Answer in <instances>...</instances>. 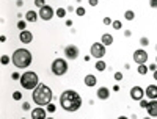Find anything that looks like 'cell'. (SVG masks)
Listing matches in <instances>:
<instances>
[{
  "label": "cell",
  "instance_id": "1",
  "mask_svg": "<svg viewBox=\"0 0 157 119\" xmlns=\"http://www.w3.org/2000/svg\"><path fill=\"white\" fill-rule=\"evenodd\" d=\"M60 105H61L63 110L69 111V113H74L82 107V97L79 96V92L68 89V91L61 92L60 96Z\"/></svg>",
  "mask_w": 157,
  "mask_h": 119
},
{
  "label": "cell",
  "instance_id": "2",
  "mask_svg": "<svg viewBox=\"0 0 157 119\" xmlns=\"http://www.w3.org/2000/svg\"><path fill=\"white\" fill-rule=\"evenodd\" d=\"M33 102H35L38 107H47L52 102V91L47 85H41L33 89Z\"/></svg>",
  "mask_w": 157,
  "mask_h": 119
},
{
  "label": "cell",
  "instance_id": "3",
  "mask_svg": "<svg viewBox=\"0 0 157 119\" xmlns=\"http://www.w3.org/2000/svg\"><path fill=\"white\" fill-rule=\"evenodd\" d=\"M11 61H13V64H14L18 69H25V68H28V66L32 64L33 57H32V53H30L27 49H18V50L13 53Z\"/></svg>",
  "mask_w": 157,
  "mask_h": 119
},
{
  "label": "cell",
  "instance_id": "4",
  "mask_svg": "<svg viewBox=\"0 0 157 119\" xmlns=\"http://www.w3.org/2000/svg\"><path fill=\"white\" fill-rule=\"evenodd\" d=\"M21 85L24 89H28V91H32V89H35L36 86L39 85V80H38V75H36V72H24V74L21 75Z\"/></svg>",
  "mask_w": 157,
  "mask_h": 119
},
{
  "label": "cell",
  "instance_id": "5",
  "mask_svg": "<svg viewBox=\"0 0 157 119\" xmlns=\"http://www.w3.org/2000/svg\"><path fill=\"white\" fill-rule=\"evenodd\" d=\"M51 69H52L53 75H58V77L60 75H65L66 72H68V63H66V60H63V58H57V60H53Z\"/></svg>",
  "mask_w": 157,
  "mask_h": 119
},
{
  "label": "cell",
  "instance_id": "6",
  "mask_svg": "<svg viewBox=\"0 0 157 119\" xmlns=\"http://www.w3.org/2000/svg\"><path fill=\"white\" fill-rule=\"evenodd\" d=\"M105 52H107V49L102 42H94V44L91 45V49H90V55H91L93 58H98V60L104 58Z\"/></svg>",
  "mask_w": 157,
  "mask_h": 119
},
{
  "label": "cell",
  "instance_id": "7",
  "mask_svg": "<svg viewBox=\"0 0 157 119\" xmlns=\"http://www.w3.org/2000/svg\"><path fill=\"white\" fill-rule=\"evenodd\" d=\"M133 61L137 63V64H145L146 61H148V52L145 50V49H138V50L133 52Z\"/></svg>",
  "mask_w": 157,
  "mask_h": 119
},
{
  "label": "cell",
  "instance_id": "8",
  "mask_svg": "<svg viewBox=\"0 0 157 119\" xmlns=\"http://www.w3.org/2000/svg\"><path fill=\"white\" fill-rule=\"evenodd\" d=\"M38 14H39V17H41L42 21H51V19L53 17V14H55V11H53L52 6L46 5V6H42V8H39Z\"/></svg>",
  "mask_w": 157,
  "mask_h": 119
},
{
  "label": "cell",
  "instance_id": "9",
  "mask_svg": "<svg viewBox=\"0 0 157 119\" xmlns=\"http://www.w3.org/2000/svg\"><path fill=\"white\" fill-rule=\"evenodd\" d=\"M65 57L66 60H75L79 57V47L74 44H69L65 47Z\"/></svg>",
  "mask_w": 157,
  "mask_h": 119
},
{
  "label": "cell",
  "instance_id": "10",
  "mask_svg": "<svg viewBox=\"0 0 157 119\" xmlns=\"http://www.w3.org/2000/svg\"><path fill=\"white\" fill-rule=\"evenodd\" d=\"M131 97H132V100H142L143 97H145V91H143V88L142 86H133L131 89Z\"/></svg>",
  "mask_w": 157,
  "mask_h": 119
},
{
  "label": "cell",
  "instance_id": "11",
  "mask_svg": "<svg viewBox=\"0 0 157 119\" xmlns=\"http://www.w3.org/2000/svg\"><path fill=\"white\" fill-rule=\"evenodd\" d=\"M46 113H47V111H46L42 107L33 108V110H32V119H47Z\"/></svg>",
  "mask_w": 157,
  "mask_h": 119
},
{
  "label": "cell",
  "instance_id": "12",
  "mask_svg": "<svg viewBox=\"0 0 157 119\" xmlns=\"http://www.w3.org/2000/svg\"><path fill=\"white\" fill-rule=\"evenodd\" d=\"M145 94H146V97H148V99L156 100V99H157V85H149V86H146Z\"/></svg>",
  "mask_w": 157,
  "mask_h": 119
},
{
  "label": "cell",
  "instance_id": "13",
  "mask_svg": "<svg viewBox=\"0 0 157 119\" xmlns=\"http://www.w3.org/2000/svg\"><path fill=\"white\" fill-rule=\"evenodd\" d=\"M146 111H148V116L151 118H157V99L156 100H151L146 107Z\"/></svg>",
  "mask_w": 157,
  "mask_h": 119
},
{
  "label": "cell",
  "instance_id": "14",
  "mask_svg": "<svg viewBox=\"0 0 157 119\" xmlns=\"http://www.w3.org/2000/svg\"><path fill=\"white\" fill-rule=\"evenodd\" d=\"M19 39H21V42H24V44H28V42L33 41V35L28 30H24V31H21V35H19Z\"/></svg>",
  "mask_w": 157,
  "mask_h": 119
},
{
  "label": "cell",
  "instance_id": "15",
  "mask_svg": "<svg viewBox=\"0 0 157 119\" xmlns=\"http://www.w3.org/2000/svg\"><path fill=\"white\" fill-rule=\"evenodd\" d=\"M98 97L101 99V100H107V99L110 97V91L107 86H101L98 89Z\"/></svg>",
  "mask_w": 157,
  "mask_h": 119
},
{
  "label": "cell",
  "instance_id": "16",
  "mask_svg": "<svg viewBox=\"0 0 157 119\" xmlns=\"http://www.w3.org/2000/svg\"><path fill=\"white\" fill-rule=\"evenodd\" d=\"M101 42L105 45V47H108V45H112V44H113V36L110 35V33H104V35H102Z\"/></svg>",
  "mask_w": 157,
  "mask_h": 119
},
{
  "label": "cell",
  "instance_id": "17",
  "mask_svg": "<svg viewBox=\"0 0 157 119\" xmlns=\"http://www.w3.org/2000/svg\"><path fill=\"white\" fill-rule=\"evenodd\" d=\"M96 83H98V78H96L93 74L85 75V85H86V86H90V88H91V86H94Z\"/></svg>",
  "mask_w": 157,
  "mask_h": 119
},
{
  "label": "cell",
  "instance_id": "18",
  "mask_svg": "<svg viewBox=\"0 0 157 119\" xmlns=\"http://www.w3.org/2000/svg\"><path fill=\"white\" fill-rule=\"evenodd\" d=\"M39 17V14H36L33 9H30V11L25 13V21L27 22H36V19Z\"/></svg>",
  "mask_w": 157,
  "mask_h": 119
},
{
  "label": "cell",
  "instance_id": "19",
  "mask_svg": "<svg viewBox=\"0 0 157 119\" xmlns=\"http://www.w3.org/2000/svg\"><path fill=\"white\" fill-rule=\"evenodd\" d=\"M105 69H107V64H105V61H102V60H99V61L96 63V71L102 72V71H105Z\"/></svg>",
  "mask_w": 157,
  "mask_h": 119
},
{
  "label": "cell",
  "instance_id": "20",
  "mask_svg": "<svg viewBox=\"0 0 157 119\" xmlns=\"http://www.w3.org/2000/svg\"><path fill=\"white\" fill-rule=\"evenodd\" d=\"M124 19L126 21H133V19H135V13H133L132 9H127V11L124 13Z\"/></svg>",
  "mask_w": 157,
  "mask_h": 119
},
{
  "label": "cell",
  "instance_id": "21",
  "mask_svg": "<svg viewBox=\"0 0 157 119\" xmlns=\"http://www.w3.org/2000/svg\"><path fill=\"white\" fill-rule=\"evenodd\" d=\"M148 71H149V68L146 64H138V74L140 75H146V74H148Z\"/></svg>",
  "mask_w": 157,
  "mask_h": 119
},
{
  "label": "cell",
  "instance_id": "22",
  "mask_svg": "<svg viewBox=\"0 0 157 119\" xmlns=\"http://www.w3.org/2000/svg\"><path fill=\"white\" fill-rule=\"evenodd\" d=\"M66 13H68V9H66V8H58V9H57V17H60V19L66 17Z\"/></svg>",
  "mask_w": 157,
  "mask_h": 119
},
{
  "label": "cell",
  "instance_id": "23",
  "mask_svg": "<svg viewBox=\"0 0 157 119\" xmlns=\"http://www.w3.org/2000/svg\"><path fill=\"white\" fill-rule=\"evenodd\" d=\"M27 24H28L27 21H19L18 22V28L21 30V31H24V30H27Z\"/></svg>",
  "mask_w": 157,
  "mask_h": 119
},
{
  "label": "cell",
  "instance_id": "24",
  "mask_svg": "<svg viewBox=\"0 0 157 119\" xmlns=\"http://www.w3.org/2000/svg\"><path fill=\"white\" fill-rule=\"evenodd\" d=\"M46 111H47V113H55V111H57V108H55V105H53V104H52V102H51V104H49V105H47V107H46Z\"/></svg>",
  "mask_w": 157,
  "mask_h": 119
},
{
  "label": "cell",
  "instance_id": "25",
  "mask_svg": "<svg viewBox=\"0 0 157 119\" xmlns=\"http://www.w3.org/2000/svg\"><path fill=\"white\" fill-rule=\"evenodd\" d=\"M112 27L115 28V30H121V28H123V24H121L119 21H113V22H112Z\"/></svg>",
  "mask_w": 157,
  "mask_h": 119
},
{
  "label": "cell",
  "instance_id": "26",
  "mask_svg": "<svg viewBox=\"0 0 157 119\" xmlns=\"http://www.w3.org/2000/svg\"><path fill=\"white\" fill-rule=\"evenodd\" d=\"M85 8H83V6H79V8L77 9H75V14H77V16H80V17H82V16H85Z\"/></svg>",
  "mask_w": 157,
  "mask_h": 119
},
{
  "label": "cell",
  "instance_id": "27",
  "mask_svg": "<svg viewBox=\"0 0 157 119\" xmlns=\"http://www.w3.org/2000/svg\"><path fill=\"white\" fill-rule=\"evenodd\" d=\"M13 99H14V100H22V92L14 91V92H13Z\"/></svg>",
  "mask_w": 157,
  "mask_h": 119
},
{
  "label": "cell",
  "instance_id": "28",
  "mask_svg": "<svg viewBox=\"0 0 157 119\" xmlns=\"http://www.w3.org/2000/svg\"><path fill=\"white\" fill-rule=\"evenodd\" d=\"M35 6L42 8V6H46V2H44V0H35Z\"/></svg>",
  "mask_w": 157,
  "mask_h": 119
},
{
  "label": "cell",
  "instance_id": "29",
  "mask_svg": "<svg viewBox=\"0 0 157 119\" xmlns=\"http://www.w3.org/2000/svg\"><path fill=\"white\" fill-rule=\"evenodd\" d=\"M9 61H11V58L8 55H2V64H8Z\"/></svg>",
  "mask_w": 157,
  "mask_h": 119
},
{
  "label": "cell",
  "instance_id": "30",
  "mask_svg": "<svg viewBox=\"0 0 157 119\" xmlns=\"http://www.w3.org/2000/svg\"><path fill=\"white\" fill-rule=\"evenodd\" d=\"M140 44H142L143 47H146V45L149 44V39L148 38H140Z\"/></svg>",
  "mask_w": 157,
  "mask_h": 119
},
{
  "label": "cell",
  "instance_id": "31",
  "mask_svg": "<svg viewBox=\"0 0 157 119\" xmlns=\"http://www.w3.org/2000/svg\"><path fill=\"white\" fill-rule=\"evenodd\" d=\"M30 108H32V105H30L28 102H24V104H22V110H24V111H28Z\"/></svg>",
  "mask_w": 157,
  "mask_h": 119
},
{
  "label": "cell",
  "instance_id": "32",
  "mask_svg": "<svg viewBox=\"0 0 157 119\" xmlns=\"http://www.w3.org/2000/svg\"><path fill=\"white\" fill-rule=\"evenodd\" d=\"M148 104H149V102H148V100H145V99H142V100H140V107L145 108V110H146V107H148Z\"/></svg>",
  "mask_w": 157,
  "mask_h": 119
},
{
  "label": "cell",
  "instance_id": "33",
  "mask_svg": "<svg viewBox=\"0 0 157 119\" xmlns=\"http://www.w3.org/2000/svg\"><path fill=\"white\" fill-rule=\"evenodd\" d=\"M11 80H21V77H19V72H13V74H11Z\"/></svg>",
  "mask_w": 157,
  "mask_h": 119
},
{
  "label": "cell",
  "instance_id": "34",
  "mask_svg": "<svg viewBox=\"0 0 157 119\" xmlns=\"http://www.w3.org/2000/svg\"><path fill=\"white\" fill-rule=\"evenodd\" d=\"M115 80H118V82L123 80V74H121V72H115Z\"/></svg>",
  "mask_w": 157,
  "mask_h": 119
},
{
  "label": "cell",
  "instance_id": "35",
  "mask_svg": "<svg viewBox=\"0 0 157 119\" xmlns=\"http://www.w3.org/2000/svg\"><path fill=\"white\" fill-rule=\"evenodd\" d=\"M102 22H104L105 25H112V22H113V21H112L110 17H104V21H102Z\"/></svg>",
  "mask_w": 157,
  "mask_h": 119
},
{
  "label": "cell",
  "instance_id": "36",
  "mask_svg": "<svg viewBox=\"0 0 157 119\" xmlns=\"http://www.w3.org/2000/svg\"><path fill=\"white\" fill-rule=\"evenodd\" d=\"M149 6L151 8H157V0H149Z\"/></svg>",
  "mask_w": 157,
  "mask_h": 119
},
{
  "label": "cell",
  "instance_id": "37",
  "mask_svg": "<svg viewBox=\"0 0 157 119\" xmlns=\"http://www.w3.org/2000/svg\"><path fill=\"white\" fill-rule=\"evenodd\" d=\"M98 3H99V0H90V5L91 6H98Z\"/></svg>",
  "mask_w": 157,
  "mask_h": 119
},
{
  "label": "cell",
  "instance_id": "38",
  "mask_svg": "<svg viewBox=\"0 0 157 119\" xmlns=\"http://www.w3.org/2000/svg\"><path fill=\"white\" fill-rule=\"evenodd\" d=\"M149 71H157V64H149Z\"/></svg>",
  "mask_w": 157,
  "mask_h": 119
},
{
  "label": "cell",
  "instance_id": "39",
  "mask_svg": "<svg viewBox=\"0 0 157 119\" xmlns=\"http://www.w3.org/2000/svg\"><path fill=\"white\" fill-rule=\"evenodd\" d=\"M131 35H132V33H131V30H126V31H124V36H127V38H129Z\"/></svg>",
  "mask_w": 157,
  "mask_h": 119
},
{
  "label": "cell",
  "instance_id": "40",
  "mask_svg": "<svg viewBox=\"0 0 157 119\" xmlns=\"http://www.w3.org/2000/svg\"><path fill=\"white\" fill-rule=\"evenodd\" d=\"M66 27H72V21H66Z\"/></svg>",
  "mask_w": 157,
  "mask_h": 119
},
{
  "label": "cell",
  "instance_id": "41",
  "mask_svg": "<svg viewBox=\"0 0 157 119\" xmlns=\"http://www.w3.org/2000/svg\"><path fill=\"white\" fill-rule=\"evenodd\" d=\"M16 3H18V6H22V5H24V2H22V0H18Z\"/></svg>",
  "mask_w": 157,
  "mask_h": 119
},
{
  "label": "cell",
  "instance_id": "42",
  "mask_svg": "<svg viewBox=\"0 0 157 119\" xmlns=\"http://www.w3.org/2000/svg\"><path fill=\"white\" fill-rule=\"evenodd\" d=\"M83 60H85V61H90V60H91V55H86V57L83 58Z\"/></svg>",
  "mask_w": 157,
  "mask_h": 119
},
{
  "label": "cell",
  "instance_id": "43",
  "mask_svg": "<svg viewBox=\"0 0 157 119\" xmlns=\"http://www.w3.org/2000/svg\"><path fill=\"white\" fill-rule=\"evenodd\" d=\"M154 80L157 82V71H154Z\"/></svg>",
  "mask_w": 157,
  "mask_h": 119
},
{
  "label": "cell",
  "instance_id": "44",
  "mask_svg": "<svg viewBox=\"0 0 157 119\" xmlns=\"http://www.w3.org/2000/svg\"><path fill=\"white\" fill-rule=\"evenodd\" d=\"M118 119H129V118H127V116H119Z\"/></svg>",
  "mask_w": 157,
  "mask_h": 119
},
{
  "label": "cell",
  "instance_id": "45",
  "mask_svg": "<svg viewBox=\"0 0 157 119\" xmlns=\"http://www.w3.org/2000/svg\"><path fill=\"white\" fill-rule=\"evenodd\" d=\"M143 119H151V116H148V118H143Z\"/></svg>",
  "mask_w": 157,
  "mask_h": 119
},
{
  "label": "cell",
  "instance_id": "46",
  "mask_svg": "<svg viewBox=\"0 0 157 119\" xmlns=\"http://www.w3.org/2000/svg\"><path fill=\"white\" fill-rule=\"evenodd\" d=\"M156 63H157V57H156Z\"/></svg>",
  "mask_w": 157,
  "mask_h": 119
},
{
  "label": "cell",
  "instance_id": "47",
  "mask_svg": "<svg viewBox=\"0 0 157 119\" xmlns=\"http://www.w3.org/2000/svg\"><path fill=\"white\" fill-rule=\"evenodd\" d=\"M47 119H53V118H47Z\"/></svg>",
  "mask_w": 157,
  "mask_h": 119
},
{
  "label": "cell",
  "instance_id": "48",
  "mask_svg": "<svg viewBox=\"0 0 157 119\" xmlns=\"http://www.w3.org/2000/svg\"><path fill=\"white\" fill-rule=\"evenodd\" d=\"M156 50H157V45H156Z\"/></svg>",
  "mask_w": 157,
  "mask_h": 119
}]
</instances>
